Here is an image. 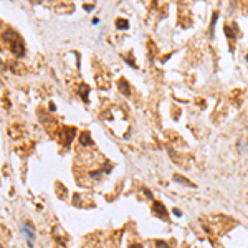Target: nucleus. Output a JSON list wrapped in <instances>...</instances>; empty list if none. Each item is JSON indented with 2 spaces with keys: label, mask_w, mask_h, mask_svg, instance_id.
<instances>
[{
  "label": "nucleus",
  "mask_w": 248,
  "mask_h": 248,
  "mask_svg": "<svg viewBox=\"0 0 248 248\" xmlns=\"http://www.w3.org/2000/svg\"><path fill=\"white\" fill-rule=\"evenodd\" d=\"M217 17L218 13H213V18H212V25H210V35L213 36V28H215V22H217Z\"/></svg>",
  "instance_id": "obj_9"
},
{
  "label": "nucleus",
  "mask_w": 248,
  "mask_h": 248,
  "mask_svg": "<svg viewBox=\"0 0 248 248\" xmlns=\"http://www.w3.org/2000/svg\"><path fill=\"white\" fill-rule=\"evenodd\" d=\"M119 89L124 93V94H129V86H128V83H126V79H121L119 81Z\"/></svg>",
  "instance_id": "obj_7"
},
{
  "label": "nucleus",
  "mask_w": 248,
  "mask_h": 248,
  "mask_svg": "<svg viewBox=\"0 0 248 248\" xmlns=\"http://www.w3.org/2000/svg\"><path fill=\"white\" fill-rule=\"evenodd\" d=\"M93 8H94V5H85V10H93Z\"/></svg>",
  "instance_id": "obj_11"
},
{
  "label": "nucleus",
  "mask_w": 248,
  "mask_h": 248,
  "mask_svg": "<svg viewBox=\"0 0 248 248\" xmlns=\"http://www.w3.org/2000/svg\"><path fill=\"white\" fill-rule=\"evenodd\" d=\"M247 61H248V56H247Z\"/></svg>",
  "instance_id": "obj_13"
},
{
  "label": "nucleus",
  "mask_w": 248,
  "mask_h": 248,
  "mask_svg": "<svg viewBox=\"0 0 248 248\" xmlns=\"http://www.w3.org/2000/svg\"><path fill=\"white\" fill-rule=\"evenodd\" d=\"M152 209H154V212H156L157 215L160 217V218H167V210L164 209V205H162L160 202H154V207H152Z\"/></svg>",
  "instance_id": "obj_3"
},
{
  "label": "nucleus",
  "mask_w": 248,
  "mask_h": 248,
  "mask_svg": "<svg viewBox=\"0 0 248 248\" xmlns=\"http://www.w3.org/2000/svg\"><path fill=\"white\" fill-rule=\"evenodd\" d=\"M174 180L175 182H180V184H184V185H187V187H195L192 182H189L187 179H184V177H180V175H174Z\"/></svg>",
  "instance_id": "obj_5"
},
{
  "label": "nucleus",
  "mask_w": 248,
  "mask_h": 248,
  "mask_svg": "<svg viewBox=\"0 0 248 248\" xmlns=\"http://www.w3.org/2000/svg\"><path fill=\"white\" fill-rule=\"evenodd\" d=\"M156 247H157V248H169V247H167V245L164 243L162 240H157V241H156Z\"/></svg>",
  "instance_id": "obj_10"
},
{
  "label": "nucleus",
  "mask_w": 248,
  "mask_h": 248,
  "mask_svg": "<svg viewBox=\"0 0 248 248\" xmlns=\"http://www.w3.org/2000/svg\"><path fill=\"white\" fill-rule=\"evenodd\" d=\"M10 43V50L13 51L17 56H22V55L25 53V46H23V43H22V38L15 33V36H13V40L12 42H8Z\"/></svg>",
  "instance_id": "obj_1"
},
{
  "label": "nucleus",
  "mask_w": 248,
  "mask_h": 248,
  "mask_svg": "<svg viewBox=\"0 0 248 248\" xmlns=\"http://www.w3.org/2000/svg\"><path fill=\"white\" fill-rule=\"evenodd\" d=\"M88 93H89V88L86 85H81L79 86V94H81V98L85 99L86 103H88Z\"/></svg>",
  "instance_id": "obj_4"
},
{
  "label": "nucleus",
  "mask_w": 248,
  "mask_h": 248,
  "mask_svg": "<svg viewBox=\"0 0 248 248\" xmlns=\"http://www.w3.org/2000/svg\"><path fill=\"white\" fill-rule=\"evenodd\" d=\"M116 27L119 30H124V28H128L129 27V23H128V20H124V18H117L116 20Z\"/></svg>",
  "instance_id": "obj_6"
},
{
  "label": "nucleus",
  "mask_w": 248,
  "mask_h": 248,
  "mask_svg": "<svg viewBox=\"0 0 248 248\" xmlns=\"http://www.w3.org/2000/svg\"><path fill=\"white\" fill-rule=\"evenodd\" d=\"M129 248H142V247H141V245H139V243H132Z\"/></svg>",
  "instance_id": "obj_12"
},
{
  "label": "nucleus",
  "mask_w": 248,
  "mask_h": 248,
  "mask_svg": "<svg viewBox=\"0 0 248 248\" xmlns=\"http://www.w3.org/2000/svg\"><path fill=\"white\" fill-rule=\"evenodd\" d=\"M22 232H23L25 237H27V245H28V247H33V230H32V225H30V223H23V225H22Z\"/></svg>",
  "instance_id": "obj_2"
},
{
  "label": "nucleus",
  "mask_w": 248,
  "mask_h": 248,
  "mask_svg": "<svg viewBox=\"0 0 248 248\" xmlns=\"http://www.w3.org/2000/svg\"><path fill=\"white\" fill-rule=\"evenodd\" d=\"M81 142L83 144H91V137H89L88 132H83L81 134Z\"/></svg>",
  "instance_id": "obj_8"
}]
</instances>
